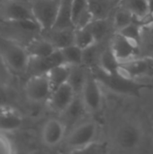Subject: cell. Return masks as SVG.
Returning <instances> with one entry per match:
<instances>
[{"instance_id":"cell-1","label":"cell","mask_w":153,"mask_h":154,"mask_svg":"<svg viewBox=\"0 0 153 154\" xmlns=\"http://www.w3.org/2000/svg\"><path fill=\"white\" fill-rule=\"evenodd\" d=\"M0 57L12 72H27L31 56L26 47L16 41L0 35Z\"/></svg>"},{"instance_id":"cell-2","label":"cell","mask_w":153,"mask_h":154,"mask_svg":"<svg viewBox=\"0 0 153 154\" xmlns=\"http://www.w3.org/2000/svg\"><path fill=\"white\" fill-rule=\"evenodd\" d=\"M98 135V125L93 120H86L72 126L65 137V145L69 152H82L91 147Z\"/></svg>"},{"instance_id":"cell-3","label":"cell","mask_w":153,"mask_h":154,"mask_svg":"<svg viewBox=\"0 0 153 154\" xmlns=\"http://www.w3.org/2000/svg\"><path fill=\"white\" fill-rule=\"evenodd\" d=\"M144 140L142 126L134 120L121 123L113 134L114 145L122 152H133L142 146Z\"/></svg>"},{"instance_id":"cell-4","label":"cell","mask_w":153,"mask_h":154,"mask_svg":"<svg viewBox=\"0 0 153 154\" xmlns=\"http://www.w3.org/2000/svg\"><path fill=\"white\" fill-rule=\"evenodd\" d=\"M29 3L41 32L51 30L56 23L61 0H30Z\"/></svg>"},{"instance_id":"cell-5","label":"cell","mask_w":153,"mask_h":154,"mask_svg":"<svg viewBox=\"0 0 153 154\" xmlns=\"http://www.w3.org/2000/svg\"><path fill=\"white\" fill-rule=\"evenodd\" d=\"M78 96L87 113L96 114L102 108L103 93L100 82L93 73L88 72Z\"/></svg>"},{"instance_id":"cell-6","label":"cell","mask_w":153,"mask_h":154,"mask_svg":"<svg viewBox=\"0 0 153 154\" xmlns=\"http://www.w3.org/2000/svg\"><path fill=\"white\" fill-rule=\"evenodd\" d=\"M52 93V87L47 74L32 75L24 86L26 98L33 104L47 103Z\"/></svg>"},{"instance_id":"cell-7","label":"cell","mask_w":153,"mask_h":154,"mask_svg":"<svg viewBox=\"0 0 153 154\" xmlns=\"http://www.w3.org/2000/svg\"><path fill=\"white\" fill-rule=\"evenodd\" d=\"M0 18H2L6 23L35 21L30 3L25 4L20 0L3 1V3L1 1Z\"/></svg>"},{"instance_id":"cell-8","label":"cell","mask_w":153,"mask_h":154,"mask_svg":"<svg viewBox=\"0 0 153 154\" xmlns=\"http://www.w3.org/2000/svg\"><path fill=\"white\" fill-rule=\"evenodd\" d=\"M78 94L72 86L66 82L52 90L47 103L54 113L63 115L74 102Z\"/></svg>"},{"instance_id":"cell-9","label":"cell","mask_w":153,"mask_h":154,"mask_svg":"<svg viewBox=\"0 0 153 154\" xmlns=\"http://www.w3.org/2000/svg\"><path fill=\"white\" fill-rule=\"evenodd\" d=\"M66 124L58 118H50L42 125L41 131V139L42 143L49 147L54 148L60 145L66 137Z\"/></svg>"},{"instance_id":"cell-10","label":"cell","mask_w":153,"mask_h":154,"mask_svg":"<svg viewBox=\"0 0 153 154\" xmlns=\"http://www.w3.org/2000/svg\"><path fill=\"white\" fill-rule=\"evenodd\" d=\"M109 48L114 53L115 57L120 64L130 61L136 59L138 51V42L131 41L118 32H115V36L110 42Z\"/></svg>"},{"instance_id":"cell-11","label":"cell","mask_w":153,"mask_h":154,"mask_svg":"<svg viewBox=\"0 0 153 154\" xmlns=\"http://www.w3.org/2000/svg\"><path fill=\"white\" fill-rule=\"evenodd\" d=\"M66 64L60 50H56L52 54L46 57H31L27 72L32 75L46 74L55 66Z\"/></svg>"},{"instance_id":"cell-12","label":"cell","mask_w":153,"mask_h":154,"mask_svg":"<svg viewBox=\"0 0 153 154\" xmlns=\"http://www.w3.org/2000/svg\"><path fill=\"white\" fill-rule=\"evenodd\" d=\"M23 125V117L20 113L9 106H0V131L13 133Z\"/></svg>"},{"instance_id":"cell-13","label":"cell","mask_w":153,"mask_h":154,"mask_svg":"<svg viewBox=\"0 0 153 154\" xmlns=\"http://www.w3.org/2000/svg\"><path fill=\"white\" fill-rule=\"evenodd\" d=\"M44 37L47 38L56 49H63L67 46L74 44L75 40V28H60L51 29L50 31L44 32Z\"/></svg>"},{"instance_id":"cell-14","label":"cell","mask_w":153,"mask_h":154,"mask_svg":"<svg viewBox=\"0 0 153 154\" xmlns=\"http://www.w3.org/2000/svg\"><path fill=\"white\" fill-rule=\"evenodd\" d=\"M25 47L31 57H37V58L49 56L52 54L56 50H58L44 36L32 39Z\"/></svg>"},{"instance_id":"cell-15","label":"cell","mask_w":153,"mask_h":154,"mask_svg":"<svg viewBox=\"0 0 153 154\" xmlns=\"http://www.w3.org/2000/svg\"><path fill=\"white\" fill-rule=\"evenodd\" d=\"M122 6L131 12L137 21H142L151 16L149 11L148 0H123Z\"/></svg>"},{"instance_id":"cell-16","label":"cell","mask_w":153,"mask_h":154,"mask_svg":"<svg viewBox=\"0 0 153 154\" xmlns=\"http://www.w3.org/2000/svg\"><path fill=\"white\" fill-rule=\"evenodd\" d=\"M70 68H71L70 65L60 64L55 66L46 73L50 82V85L52 87V90L60 87V85L68 82L70 73Z\"/></svg>"},{"instance_id":"cell-17","label":"cell","mask_w":153,"mask_h":154,"mask_svg":"<svg viewBox=\"0 0 153 154\" xmlns=\"http://www.w3.org/2000/svg\"><path fill=\"white\" fill-rule=\"evenodd\" d=\"M119 67L120 63L118 62L109 47L102 51L97 69L106 74H117Z\"/></svg>"},{"instance_id":"cell-18","label":"cell","mask_w":153,"mask_h":154,"mask_svg":"<svg viewBox=\"0 0 153 154\" xmlns=\"http://www.w3.org/2000/svg\"><path fill=\"white\" fill-rule=\"evenodd\" d=\"M88 72V68H86L85 65H76L71 66L70 68V73L68 82L72 86L78 95L79 94L85 83Z\"/></svg>"},{"instance_id":"cell-19","label":"cell","mask_w":153,"mask_h":154,"mask_svg":"<svg viewBox=\"0 0 153 154\" xmlns=\"http://www.w3.org/2000/svg\"><path fill=\"white\" fill-rule=\"evenodd\" d=\"M97 43L94 34L87 26L81 28H75V40L74 44L80 49L85 50L94 44Z\"/></svg>"},{"instance_id":"cell-20","label":"cell","mask_w":153,"mask_h":154,"mask_svg":"<svg viewBox=\"0 0 153 154\" xmlns=\"http://www.w3.org/2000/svg\"><path fill=\"white\" fill-rule=\"evenodd\" d=\"M60 50L66 64L70 66L83 65V50L76 44H71Z\"/></svg>"},{"instance_id":"cell-21","label":"cell","mask_w":153,"mask_h":154,"mask_svg":"<svg viewBox=\"0 0 153 154\" xmlns=\"http://www.w3.org/2000/svg\"><path fill=\"white\" fill-rule=\"evenodd\" d=\"M87 26L90 29L97 42L105 39L110 31V23L107 22L106 18L93 19Z\"/></svg>"},{"instance_id":"cell-22","label":"cell","mask_w":153,"mask_h":154,"mask_svg":"<svg viewBox=\"0 0 153 154\" xmlns=\"http://www.w3.org/2000/svg\"><path fill=\"white\" fill-rule=\"evenodd\" d=\"M97 44L98 42L83 50V65H85L87 68L92 66L97 67L98 65L102 51L99 50Z\"/></svg>"},{"instance_id":"cell-23","label":"cell","mask_w":153,"mask_h":154,"mask_svg":"<svg viewBox=\"0 0 153 154\" xmlns=\"http://www.w3.org/2000/svg\"><path fill=\"white\" fill-rule=\"evenodd\" d=\"M134 21H136V18L133 16V14L128 10L122 7V9H119L118 11H116L115 17H114L113 23L117 32Z\"/></svg>"},{"instance_id":"cell-24","label":"cell","mask_w":153,"mask_h":154,"mask_svg":"<svg viewBox=\"0 0 153 154\" xmlns=\"http://www.w3.org/2000/svg\"><path fill=\"white\" fill-rule=\"evenodd\" d=\"M116 32L120 33L124 37L133 41L135 42H138V41L141 38V33H142V25L138 23L137 20L127 24L121 30L117 31Z\"/></svg>"},{"instance_id":"cell-25","label":"cell","mask_w":153,"mask_h":154,"mask_svg":"<svg viewBox=\"0 0 153 154\" xmlns=\"http://www.w3.org/2000/svg\"><path fill=\"white\" fill-rule=\"evenodd\" d=\"M88 5L94 19L106 18L108 13V3L106 0H88Z\"/></svg>"},{"instance_id":"cell-26","label":"cell","mask_w":153,"mask_h":154,"mask_svg":"<svg viewBox=\"0 0 153 154\" xmlns=\"http://www.w3.org/2000/svg\"><path fill=\"white\" fill-rule=\"evenodd\" d=\"M12 152V145L8 140L0 134V153H11Z\"/></svg>"},{"instance_id":"cell-27","label":"cell","mask_w":153,"mask_h":154,"mask_svg":"<svg viewBox=\"0 0 153 154\" xmlns=\"http://www.w3.org/2000/svg\"><path fill=\"white\" fill-rule=\"evenodd\" d=\"M6 99H7V96L5 91L4 90V88H0V106H5Z\"/></svg>"},{"instance_id":"cell-28","label":"cell","mask_w":153,"mask_h":154,"mask_svg":"<svg viewBox=\"0 0 153 154\" xmlns=\"http://www.w3.org/2000/svg\"><path fill=\"white\" fill-rule=\"evenodd\" d=\"M149 24H151V27H153V15L151 16V22L149 23Z\"/></svg>"},{"instance_id":"cell-29","label":"cell","mask_w":153,"mask_h":154,"mask_svg":"<svg viewBox=\"0 0 153 154\" xmlns=\"http://www.w3.org/2000/svg\"><path fill=\"white\" fill-rule=\"evenodd\" d=\"M5 23L2 18H0V23Z\"/></svg>"},{"instance_id":"cell-30","label":"cell","mask_w":153,"mask_h":154,"mask_svg":"<svg viewBox=\"0 0 153 154\" xmlns=\"http://www.w3.org/2000/svg\"><path fill=\"white\" fill-rule=\"evenodd\" d=\"M0 1H2V2H3V1H13V0H0Z\"/></svg>"},{"instance_id":"cell-31","label":"cell","mask_w":153,"mask_h":154,"mask_svg":"<svg viewBox=\"0 0 153 154\" xmlns=\"http://www.w3.org/2000/svg\"><path fill=\"white\" fill-rule=\"evenodd\" d=\"M0 6H1V1H0Z\"/></svg>"}]
</instances>
